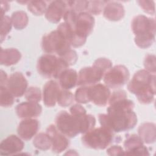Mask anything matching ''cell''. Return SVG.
I'll return each mask as SVG.
<instances>
[{
    "label": "cell",
    "mask_w": 156,
    "mask_h": 156,
    "mask_svg": "<svg viewBox=\"0 0 156 156\" xmlns=\"http://www.w3.org/2000/svg\"><path fill=\"white\" fill-rule=\"evenodd\" d=\"M124 90L114 91L108 101L107 114L99 115V121L102 127L114 133L124 132L133 129L137 123V116L133 109V101L128 99Z\"/></svg>",
    "instance_id": "obj_1"
},
{
    "label": "cell",
    "mask_w": 156,
    "mask_h": 156,
    "mask_svg": "<svg viewBox=\"0 0 156 156\" xmlns=\"http://www.w3.org/2000/svg\"><path fill=\"white\" fill-rule=\"evenodd\" d=\"M55 122L57 129L62 133L68 138H73L93 129L96 119L90 114L74 115L62 110L57 115Z\"/></svg>",
    "instance_id": "obj_2"
},
{
    "label": "cell",
    "mask_w": 156,
    "mask_h": 156,
    "mask_svg": "<svg viewBox=\"0 0 156 156\" xmlns=\"http://www.w3.org/2000/svg\"><path fill=\"white\" fill-rule=\"evenodd\" d=\"M63 19L72 32L71 46L79 48L83 46L93 30L94 18L93 15L86 12L77 13L69 9Z\"/></svg>",
    "instance_id": "obj_3"
},
{
    "label": "cell",
    "mask_w": 156,
    "mask_h": 156,
    "mask_svg": "<svg viewBox=\"0 0 156 156\" xmlns=\"http://www.w3.org/2000/svg\"><path fill=\"white\" fill-rule=\"evenodd\" d=\"M128 90L134 94L138 101L149 104L154 100L155 94V75L146 69L136 71L127 85Z\"/></svg>",
    "instance_id": "obj_4"
},
{
    "label": "cell",
    "mask_w": 156,
    "mask_h": 156,
    "mask_svg": "<svg viewBox=\"0 0 156 156\" xmlns=\"http://www.w3.org/2000/svg\"><path fill=\"white\" fill-rule=\"evenodd\" d=\"M131 28L135 35V43L141 49L150 47L155 41V20L143 15L135 16L132 21Z\"/></svg>",
    "instance_id": "obj_5"
},
{
    "label": "cell",
    "mask_w": 156,
    "mask_h": 156,
    "mask_svg": "<svg viewBox=\"0 0 156 156\" xmlns=\"http://www.w3.org/2000/svg\"><path fill=\"white\" fill-rule=\"evenodd\" d=\"M112 67V63L108 58L96 59L92 66L82 68L79 71L77 85L90 86L98 83Z\"/></svg>",
    "instance_id": "obj_6"
},
{
    "label": "cell",
    "mask_w": 156,
    "mask_h": 156,
    "mask_svg": "<svg viewBox=\"0 0 156 156\" xmlns=\"http://www.w3.org/2000/svg\"><path fill=\"white\" fill-rule=\"evenodd\" d=\"M71 46L67 37L58 29L44 35L41 40L42 50L46 54H55L59 57L68 52Z\"/></svg>",
    "instance_id": "obj_7"
},
{
    "label": "cell",
    "mask_w": 156,
    "mask_h": 156,
    "mask_svg": "<svg viewBox=\"0 0 156 156\" xmlns=\"http://www.w3.org/2000/svg\"><path fill=\"white\" fill-rule=\"evenodd\" d=\"M114 139V132L101 126L93 128L84 133L82 137V142L87 148L102 150L109 146Z\"/></svg>",
    "instance_id": "obj_8"
},
{
    "label": "cell",
    "mask_w": 156,
    "mask_h": 156,
    "mask_svg": "<svg viewBox=\"0 0 156 156\" xmlns=\"http://www.w3.org/2000/svg\"><path fill=\"white\" fill-rule=\"evenodd\" d=\"M69 66L60 57L54 54H46L37 61V69L38 73L46 78L58 79L60 74Z\"/></svg>",
    "instance_id": "obj_9"
},
{
    "label": "cell",
    "mask_w": 156,
    "mask_h": 156,
    "mask_svg": "<svg viewBox=\"0 0 156 156\" xmlns=\"http://www.w3.org/2000/svg\"><path fill=\"white\" fill-rule=\"evenodd\" d=\"M129 77L128 69L124 65H118L110 68L104 74L103 80L107 87L116 89L124 86Z\"/></svg>",
    "instance_id": "obj_10"
},
{
    "label": "cell",
    "mask_w": 156,
    "mask_h": 156,
    "mask_svg": "<svg viewBox=\"0 0 156 156\" xmlns=\"http://www.w3.org/2000/svg\"><path fill=\"white\" fill-rule=\"evenodd\" d=\"M87 93L88 102H91L99 107L105 106L111 95L109 88L102 83L87 86Z\"/></svg>",
    "instance_id": "obj_11"
},
{
    "label": "cell",
    "mask_w": 156,
    "mask_h": 156,
    "mask_svg": "<svg viewBox=\"0 0 156 156\" xmlns=\"http://www.w3.org/2000/svg\"><path fill=\"white\" fill-rule=\"evenodd\" d=\"M69 10L68 1H53L50 2L45 12V17L48 21L58 23L63 18L65 13Z\"/></svg>",
    "instance_id": "obj_12"
},
{
    "label": "cell",
    "mask_w": 156,
    "mask_h": 156,
    "mask_svg": "<svg viewBox=\"0 0 156 156\" xmlns=\"http://www.w3.org/2000/svg\"><path fill=\"white\" fill-rule=\"evenodd\" d=\"M27 85L24 76L21 72H15L8 77L5 87L15 98H19L25 94Z\"/></svg>",
    "instance_id": "obj_13"
},
{
    "label": "cell",
    "mask_w": 156,
    "mask_h": 156,
    "mask_svg": "<svg viewBox=\"0 0 156 156\" xmlns=\"http://www.w3.org/2000/svg\"><path fill=\"white\" fill-rule=\"evenodd\" d=\"M51 141V150L55 153H61L66 149L69 145L68 138L62 133L55 125L51 124L48 127L46 131Z\"/></svg>",
    "instance_id": "obj_14"
},
{
    "label": "cell",
    "mask_w": 156,
    "mask_h": 156,
    "mask_svg": "<svg viewBox=\"0 0 156 156\" xmlns=\"http://www.w3.org/2000/svg\"><path fill=\"white\" fill-rule=\"evenodd\" d=\"M125 149L124 155H149L147 148L143 144V141L140 137L132 134L128 135L124 142Z\"/></svg>",
    "instance_id": "obj_15"
},
{
    "label": "cell",
    "mask_w": 156,
    "mask_h": 156,
    "mask_svg": "<svg viewBox=\"0 0 156 156\" xmlns=\"http://www.w3.org/2000/svg\"><path fill=\"white\" fill-rule=\"evenodd\" d=\"M24 147V143L19 136L15 135L8 136L0 144V154L9 155L20 152Z\"/></svg>",
    "instance_id": "obj_16"
},
{
    "label": "cell",
    "mask_w": 156,
    "mask_h": 156,
    "mask_svg": "<svg viewBox=\"0 0 156 156\" xmlns=\"http://www.w3.org/2000/svg\"><path fill=\"white\" fill-rule=\"evenodd\" d=\"M17 116L21 119L38 117L42 112V107L38 102L27 101L18 104L15 108Z\"/></svg>",
    "instance_id": "obj_17"
},
{
    "label": "cell",
    "mask_w": 156,
    "mask_h": 156,
    "mask_svg": "<svg viewBox=\"0 0 156 156\" xmlns=\"http://www.w3.org/2000/svg\"><path fill=\"white\" fill-rule=\"evenodd\" d=\"M39 128L40 123L38 120L34 118L24 119L18 126L17 133L21 139L28 141L36 135Z\"/></svg>",
    "instance_id": "obj_18"
},
{
    "label": "cell",
    "mask_w": 156,
    "mask_h": 156,
    "mask_svg": "<svg viewBox=\"0 0 156 156\" xmlns=\"http://www.w3.org/2000/svg\"><path fill=\"white\" fill-rule=\"evenodd\" d=\"M61 88L59 83L54 80L46 83L43 89V101L46 107L55 106Z\"/></svg>",
    "instance_id": "obj_19"
},
{
    "label": "cell",
    "mask_w": 156,
    "mask_h": 156,
    "mask_svg": "<svg viewBox=\"0 0 156 156\" xmlns=\"http://www.w3.org/2000/svg\"><path fill=\"white\" fill-rule=\"evenodd\" d=\"M125 15L123 5L116 1H107L103 10V15L108 20L118 21L121 20Z\"/></svg>",
    "instance_id": "obj_20"
},
{
    "label": "cell",
    "mask_w": 156,
    "mask_h": 156,
    "mask_svg": "<svg viewBox=\"0 0 156 156\" xmlns=\"http://www.w3.org/2000/svg\"><path fill=\"white\" fill-rule=\"evenodd\" d=\"M58 79L62 88L69 90L77 85L78 74L76 70L67 68L60 74Z\"/></svg>",
    "instance_id": "obj_21"
},
{
    "label": "cell",
    "mask_w": 156,
    "mask_h": 156,
    "mask_svg": "<svg viewBox=\"0 0 156 156\" xmlns=\"http://www.w3.org/2000/svg\"><path fill=\"white\" fill-rule=\"evenodd\" d=\"M21 58V52L15 48L1 49L0 63L2 65L11 66L17 63Z\"/></svg>",
    "instance_id": "obj_22"
},
{
    "label": "cell",
    "mask_w": 156,
    "mask_h": 156,
    "mask_svg": "<svg viewBox=\"0 0 156 156\" xmlns=\"http://www.w3.org/2000/svg\"><path fill=\"white\" fill-rule=\"evenodd\" d=\"M138 136L143 143H153L155 141V125L152 122H144L138 128Z\"/></svg>",
    "instance_id": "obj_23"
},
{
    "label": "cell",
    "mask_w": 156,
    "mask_h": 156,
    "mask_svg": "<svg viewBox=\"0 0 156 156\" xmlns=\"http://www.w3.org/2000/svg\"><path fill=\"white\" fill-rule=\"evenodd\" d=\"M12 25L16 29L21 30L25 28L28 24L27 13L22 10L13 12L11 16Z\"/></svg>",
    "instance_id": "obj_24"
},
{
    "label": "cell",
    "mask_w": 156,
    "mask_h": 156,
    "mask_svg": "<svg viewBox=\"0 0 156 156\" xmlns=\"http://www.w3.org/2000/svg\"><path fill=\"white\" fill-rule=\"evenodd\" d=\"M33 144L36 148L43 151L51 149L52 146L50 138L46 133L37 134L33 140Z\"/></svg>",
    "instance_id": "obj_25"
},
{
    "label": "cell",
    "mask_w": 156,
    "mask_h": 156,
    "mask_svg": "<svg viewBox=\"0 0 156 156\" xmlns=\"http://www.w3.org/2000/svg\"><path fill=\"white\" fill-rule=\"evenodd\" d=\"M27 5L28 10L37 16L45 13L48 7L47 2L44 1H29Z\"/></svg>",
    "instance_id": "obj_26"
},
{
    "label": "cell",
    "mask_w": 156,
    "mask_h": 156,
    "mask_svg": "<svg viewBox=\"0 0 156 156\" xmlns=\"http://www.w3.org/2000/svg\"><path fill=\"white\" fill-rule=\"evenodd\" d=\"M74 100V96L68 90L61 88L58 93L57 102L62 107H68L70 105Z\"/></svg>",
    "instance_id": "obj_27"
},
{
    "label": "cell",
    "mask_w": 156,
    "mask_h": 156,
    "mask_svg": "<svg viewBox=\"0 0 156 156\" xmlns=\"http://www.w3.org/2000/svg\"><path fill=\"white\" fill-rule=\"evenodd\" d=\"M15 97L5 86H0V104L1 107H9L13 105Z\"/></svg>",
    "instance_id": "obj_28"
},
{
    "label": "cell",
    "mask_w": 156,
    "mask_h": 156,
    "mask_svg": "<svg viewBox=\"0 0 156 156\" xmlns=\"http://www.w3.org/2000/svg\"><path fill=\"white\" fill-rule=\"evenodd\" d=\"M107 2L105 1H88L87 12L91 15H99L103 11Z\"/></svg>",
    "instance_id": "obj_29"
},
{
    "label": "cell",
    "mask_w": 156,
    "mask_h": 156,
    "mask_svg": "<svg viewBox=\"0 0 156 156\" xmlns=\"http://www.w3.org/2000/svg\"><path fill=\"white\" fill-rule=\"evenodd\" d=\"M25 98L27 101L38 102L41 99V93L39 88L30 87L25 93Z\"/></svg>",
    "instance_id": "obj_30"
},
{
    "label": "cell",
    "mask_w": 156,
    "mask_h": 156,
    "mask_svg": "<svg viewBox=\"0 0 156 156\" xmlns=\"http://www.w3.org/2000/svg\"><path fill=\"white\" fill-rule=\"evenodd\" d=\"M12 23L11 18L5 15L1 18V42L5 38L7 35L10 32L12 29Z\"/></svg>",
    "instance_id": "obj_31"
},
{
    "label": "cell",
    "mask_w": 156,
    "mask_h": 156,
    "mask_svg": "<svg viewBox=\"0 0 156 156\" xmlns=\"http://www.w3.org/2000/svg\"><path fill=\"white\" fill-rule=\"evenodd\" d=\"M69 9L73 12L79 13L87 12L88 1H68Z\"/></svg>",
    "instance_id": "obj_32"
},
{
    "label": "cell",
    "mask_w": 156,
    "mask_h": 156,
    "mask_svg": "<svg viewBox=\"0 0 156 156\" xmlns=\"http://www.w3.org/2000/svg\"><path fill=\"white\" fill-rule=\"evenodd\" d=\"M155 56L152 54H147L144 60V66L148 72L155 73Z\"/></svg>",
    "instance_id": "obj_33"
},
{
    "label": "cell",
    "mask_w": 156,
    "mask_h": 156,
    "mask_svg": "<svg viewBox=\"0 0 156 156\" xmlns=\"http://www.w3.org/2000/svg\"><path fill=\"white\" fill-rule=\"evenodd\" d=\"M138 3L141 8L147 13H155V3L153 1H138Z\"/></svg>",
    "instance_id": "obj_34"
},
{
    "label": "cell",
    "mask_w": 156,
    "mask_h": 156,
    "mask_svg": "<svg viewBox=\"0 0 156 156\" xmlns=\"http://www.w3.org/2000/svg\"><path fill=\"white\" fill-rule=\"evenodd\" d=\"M60 58H62L69 66L76 63L77 60V55L75 51L71 49L68 52H67L64 55H63Z\"/></svg>",
    "instance_id": "obj_35"
},
{
    "label": "cell",
    "mask_w": 156,
    "mask_h": 156,
    "mask_svg": "<svg viewBox=\"0 0 156 156\" xmlns=\"http://www.w3.org/2000/svg\"><path fill=\"white\" fill-rule=\"evenodd\" d=\"M107 154L109 155H124V151L120 146L113 145L107 149Z\"/></svg>",
    "instance_id": "obj_36"
},
{
    "label": "cell",
    "mask_w": 156,
    "mask_h": 156,
    "mask_svg": "<svg viewBox=\"0 0 156 156\" xmlns=\"http://www.w3.org/2000/svg\"><path fill=\"white\" fill-rule=\"evenodd\" d=\"M70 113L74 115H81L87 113L86 110L79 104L72 105L69 109Z\"/></svg>",
    "instance_id": "obj_37"
},
{
    "label": "cell",
    "mask_w": 156,
    "mask_h": 156,
    "mask_svg": "<svg viewBox=\"0 0 156 156\" xmlns=\"http://www.w3.org/2000/svg\"><path fill=\"white\" fill-rule=\"evenodd\" d=\"M1 18L4 16V14L8 11L9 9V4L7 1H1Z\"/></svg>",
    "instance_id": "obj_38"
},
{
    "label": "cell",
    "mask_w": 156,
    "mask_h": 156,
    "mask_svg": "<svg viewBox=\"0 0 156 156\" xmlns=\"http://www.w3.org/2000/svg\"><path fill=\"white\" fill-rule=\"evenodd\" d=\"M8 79L7 75L6 73L4 71L1 70V80H0V86H5L7 81Z\"/></svg>",
    "instance_id": "obj_39"
}]
</instances>
